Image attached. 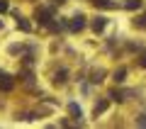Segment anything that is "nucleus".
Listing matches in <instances>:
<instances>
[{"label":"nucleus","mask_w":146,"mask_h":129,"mask_svg":"<svg viewBox=\"0 0 146 129\" xmlns=\"http://www.w3.org/2000/svg\"><path fill=\"white\" fill-rule=\"evenodd\" d=\"M93 29H95V32H102V29H105V17H98V20L93 22Z\"/></svg>","instance_id":"obj_3"},{"label":"nucleus","mask_w":146,"mask_h":129,"mask_svg":"<svg viewBox=\"0 0 146 129\" xmlns=\"http://www.w3.org/2000/svg\"><path fill=\"white\" fill-rule=\"evenodd\" d=\"M56 3H66V0H56Z\"/></svg>","instance_id":"obj_14"},{"label":"nucleus","mask_w":146,"mask_h":129,"mask_svg":"<svg viewBox=\"0 0 146 129\" xmlns=\"http://www.w3.org/2000/svg\"><path fill=\"white\" fill-rule=\"evenodd\" d=\"M7 10V3H5V0H0V12H5Z\"/></svg>","instance_id":"obj_10"},{"label":"nucleus","mask_w":146,"mask_h":129,"mask_svg":"<svg viewBox=\"0 0 146 129\" xmlns=\"http://www.w3.org/2000/svg\"><path fill=\"white\" fill-rule=\"evenodd\" d=\"M71 112L76 114V117H80V107H78V105H71Z\"/></svg>","instance_id":"obj_9"},{"label":"nucleus","mask_w":146,"mask_h":129,"mask_svg":"<svg viewBox=\"0 0 146 129\" xmlns=\"http://www.w3.org/2000/svg\"><path fill=\"white\" fill-rule=\"evenodd\" d=\"M124 73H127V71H124V68H119V71H117V73H115V80H124Z\"/></svg>","instance_id":"obj_8"},{"label":"nucleus","mask_w":146,"mask_h":129,"mask_svg":"<svg viewBox=\"0 0 146 129\" xmlns=\"http://www.w3.org/2000/svg\"><path fill=\"white\" fill-rule=\"evenodd\" d=\"M17 27H20V29H25V32H29L32 27H29V22L25 20V17H20V20H17Z\"/></svg>","instance_id":"obj_4"},{"label":"nucleus","mask_w":146,"mask_h":129,"mask_svg":"<svg viewBox=\"0 0 146 129\" xmlns=\"http://www.w3.org/2000/svg\"><path fill=\"white\" fill-rule=\"evenodd\" d=\"M85 17L83 15H78V17H73V22H71V29H83V25H85Z\"/></svg>","instance_id":"obj_2"},{"label":"nucleus","mask_w":146,"mask_h":129,"mask_svg":"<svg viewBox=\"0 0 146 129\" xmlns=\"http://www.w3.org/2000/svg\"><path fill=\"white\" fill-rule=\"evenodd\" d=\"M139 27H146V15L141 17V20H139Z\"/></svg>","instance_id":"obj_11"},{"label":"nucleus","mask_w":146,"mask_h":129,"mask_svg":"<svg viewBox=\"0 0 146 129\" xmlns=\"http://www.w3.org/2000/svg\"><path fill=\"white\" fill-rule=\"evenodd\" d=\"M139 7H141L139 0H129V3H127V10H139Z\"/></svg>","instance_id":"obj_6"},{"label":"nucleus","mask_w":146,"mask_h":129,"mask_svg":"<svg viewBox=\"0 0 146 129\" xmlns=\"http://www.w3.org/2000/svg\"><path fill=\"white\" fill-rule=\"evenodd\" d=\"M105 110H107V100H102V102H98V105H95V114L105 112Z\"/></svg>","instance_id":"obj_5"},{"label":"nucleus","mask_w":146,"mask_h":129,"mask_svg":"<svg viewBox=\"0 0 146 129\" xmlns=\"http://www.w3.org/2000/svg\"><path fill=\"white\" fill-rule=\"evenodd\" d=\"M139 124H144V127H146V114H144V117L139 119Z\"/></svg>","instance_id":"obj_13"},{"label":"nucleus","mask_w":146,"mask_h":129,"mask_svg":"<svg viewBox=\"0 0 146 129\" xmlns=\"http://www.w3.org/2000/svg\"><path fill=\"white\" fill-rule=\"evenodd\" d=\"M141 66L146 68V54H144V56H141Z\"/></svg>","instance_id":"obj_12"},{"label":"nucleus","mask_w":146,"mask_h":129,"mask_svg":"<svg viewBox=\"0 0 146 129\" xmlns=\"http://www.w3.org/2000/svg\"><path fill=\"white\" fill-rule=\"evenodd\" d=\"M12 85H15V80L7 73H0V90H12Z\"/></svg>","instance_id":"obj_1"},{"label":"nucleus","mask_w":146,"mask_h":129,"mask_svg":"<svg viewBox=\"0 0 146 129\" xmlns=\"http://www.w3.org/2000/svg\"><path fill=\"white\" fill-rule=\"evenodd\" d=\"M95 5H100V7H112V3H110V0H95Z\"/></svg>","instance_id":"obj_7"}]
</instances>
